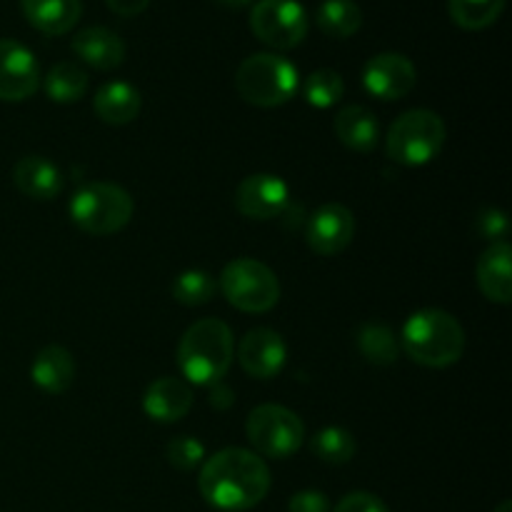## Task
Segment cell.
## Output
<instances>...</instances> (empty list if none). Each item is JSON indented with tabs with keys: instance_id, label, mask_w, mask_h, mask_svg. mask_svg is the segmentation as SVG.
Here are the masks:
<instances>
[{
	"instance_id": "obj_1",
	"label": "cell",
	"mask_w": 512,
	"mask_h": 512,
	"mask_svg": "<svg viewBox=\"0 0 512 512\" xmlns=\"http://www.w3.org/2000/svg\"><path fill=\"white\" fill-rule=\"evenodd\" d=\"M270 470L258 453L245 448L218 450L200 468L198 488L205 503L225 512L255 508L268 495Z\"/></svg>"
},
{
	"instance_id": "obj_2",
	"label": "cell",
	"mask_w": 512,
	"mask_h": 512,
	"mask_svg": "<svg viewBox=\"0 0 512 512\" xmlns=\"http://www.w3.org/2000/svg\"><path fill=\"white\" fill-rule=\"evenodd\" d=\"M233 365V330L218 318L190 325L178 345V368L190 383L215 385Z\"/></svg>"
},
{
	"instance_id": "obj_3",
	"label": "cell",
	"mask_w": 512,
	"mask_h": 512,
	"mask_svg": "<svg viewBox=\"0 0 512 512\" xmlns=\"http://www.w3.org/2000/svg\"><path fill=\"white\" fill-rule=\"evenodd\" d=\"M403 350L425 368H448L463 358L465 330L440 308L418 310L403 325Z\"/></svg>"
},
{
	"instance_id": "obj_4",
	"label": "cell",
	"mask_w": 512,
	"mask_h": 512,
	"mask_svg": "<svg viewBox=\"0 0 512 512\" xmlns=\"http://www.w3.org/2000/svg\"><path fill=\"white\" fill-rule=\"evenodd\" d=\"M298 68L278 53H255L240 63L235 90L255 108H278L298 93Z\"/></svg>"
},
{
	"instance_id": "obj_5",
	"label": "cell",
	"mask_w": 512,
	"mask_h": 512,
	"mask_svg": "<svg viewBox=\"0 0 512 512\" xmlns=\"http://www.w3.org/2000/svg\"><path fill=\"white\" fill-rule=\"evenodd\" d=\"M443 118L433 110L415 108L400 115L388 130L385 138V153L393 163L405 165V168H420L440 155L445 145Z\"/></svg>"
},
{
	"instance_id": "obj_6",
	"label": "cell",
	"mask_w": 512,
	"mask_h": 512,
	"mask_svg": "<svg viewBox=\"0 0 512 512\" xmlns=\"http://www.w3.org/2000/svg\"><path fill=\"white\" fill-rule=\"evenodd\" d=\"M70 220L83 233L103 238L123 230L133 218L135 203L125 188L115 183H88L70 198Z\"/></svg>"
},
{
	"instance_id": "obj_7",
	"label": "cell",
	"mask_w": 512,
	"mask_h": 512,
	"mask_svg": "<svg viewBox=\"0 0 512 512\" xmlns=\"http://www.w3.org/2000/svg\"><path fill=\"white\" fill-rule=\"evenodd\" d=\"M220 290L243 313H268L280 300L278 275L255 258H238L220 273Z\"/></svg>"
},
{
	"instance_id": "obj_8",
	"label": "cell",
	"mask_w": 512,
	"mask_h": 512,
	"mask_svg": "<svg viewBox=\"0 0 512 512\" xmlns=\"http://www.w3.org/2000/svg\"><path fill=\"white\" fill-rule=\"evenodd\" d=\"M245 435L253 445V453L263 455V458L285 460L303 448L305 425L293 410L265 403L248 415Z\"/></svg>"
},
{
	"instance_id": "obj_9",
	"label": "cell",
	"mask_w": 512,
	"mask_h": 512,
	"mask_svg": "<svg viewBox=\"0 0 512 512\" xmlns=\"http://www.w3.org/2000/svg\"><path fill=\"white\" fill-rule=\"evenodd\" d=\"M308 28V13L298 0H258L250 13V30L255 38L275 50L298 48Z\"/></svg>"
},
{
	"instance_id": "obj_10",
	"label": "cell",
	"mask_w": 512,
	"mask_h": 512,
	"mask_svg": "<svg viewBox=\"0 0 512 512\" xmlns=\"http://www.w3.org/2000/svg\"><path fill=\"white\" fill-rule=\"evenodd\" d=\"M235 210L250 220H273L290 208V188L280 175H248L235 188Z\"/></svg>"
},
{
	"instance_id": "obj_11",
	"label": "cell",
	"mask_w": 512,
	"mask_h": 512,
	"mask_svg": "<svg viewBox=\"0 0 512 512\" xmlns=\"http://www.w3.org/2000/svg\"><path fill=\"white\" fill-rule=\"evenodd\" d=\"M38 58L18 40H0V100L23 103L38 90Z\"/></svg>"
},
{
	"instance_id": "obj_12",
	"label": "cell",
	"mask_w": 512,
	"mask_h": 512,
	"mask_svg": "<svg viewBox=\"0 0 512 512\" xmlns=\"http://www.w3.org/2000/svg\"><path fill=\"white\" fill-rule=\"evenodd\" d=\"M355 215L340 203H325L305 223V243L318 255H338L353 243Z\"/></svg>"
},
{
	"instance_id": "obj_13",
	"label": "cell",
	"mask_w": 512,
	"mask_h": 512,
	"mask_svg": "<svg viewBox=\"0 0 512 512\" xmlns=\"http://www.w3.org/2000/svg\"><path fill=\"white\" fill-rule=\"evenodd\" d=\"M413 60L400 53H380L363 68V85L378 100H403L415 88Z\"/></svg>"
},
{
	"instance_id": "obj_14",
	"label": "cell",
	"mask_w": 512,
	"mask_h": 512,
	"mask_svg": "<svg viewBox=\"0 0 512 512\" xmlns=\"http://www.w3.org/2000/svg\"><path fill=\"white\" fill-rule=\"evenodd\" d=\"M238 360L250 378L270 380L283 370L288 360V345L283 335L270 328H255L240 340Z\"/></svg>"
},
{
	"instance_id": "obj_15",
	"label": "cell",
	"mask_w": 512,
	"mask_h": 512,
	"mask_svg": "<svg viewBox=\"0 0 512 512\" xmlns=\"http://www.w3.org/2000/svg\"><path fill=\"white\" fill-rule=\"evenodd\" d=\"M13 183L25 198L53 200L63 193L65 178L55 163L43 155H25L15 163Z\"/></svg>"
},
{
	"instance_id": "obj_16",
	"label": "cell",
	"mask_w": 512,
	"mask_h": 512,
	"mask_svg": "<svg viewBox=\"0 0 512 512\" xmlns=\"http://www.w3.org/2000/svg\"><path fill=\"white\" fill-rule=\"evenodd\" d=\"M478 285L493 303L508 305L512 300V250L508 240L490 245L478 260Z\"/></svg>"
},
{
	"instance_id": "obj_17",
	"label": "cell",
	"mask_w": 512,
	"mask_h": 512,
	"mask_svg": "<svg viewBox=\"0 0 512 512\" xmlns=\"http://www.w3.org/2000/svg\"><path fill=\"white\" fill-rule=\"evenodd\" d=\"M73 53L95 70H115L125 60V43L118 33L95 25L73 35Z\"/></svg>"
},
{
	"instance_id": "obj_18",
	"label": "cell",
	"mask_w": 512,
	"mask_h": 512,
	"mask_svg": "<svg viewBox=\"0 0 512 512\" xmlns=\"http://www.w3.org/2000/svg\"><path fill=\"white\" fill-rule=\"evenodd\" d=\"M193 408V393L178 378H158L143 398V410L158 423H178Z\"/></svg>"
},
{
	"instance_id": "obj_19",
	"label": "cell",
	"mask_w": 512,
	"mask_h": 512,
	"mask_svg": "<svg viewBox=\"0 0 512 512\" xmlns=\"http://www.w3.org/2000/svg\"><path fill=\"white\" fill-rule=\"evenodd\" d=\"M25 20L45 35H65L83 13V0H20Z\"/></svg>"
},
{
	"instance_id": "obj_20",
	"label": "cell",
	"mask_w": 512,
	"mask_h": 512,
	"mask_svg": "<svg viewBox=\"0 0 512 512\" xmlns=\"http://www.w3.org/2000/svg\"><path fill=\"white\" fill-rule=\"evenodd\" d=\"M30 378L43 393H65L75 380V360L70 350L63 345H45L30 365Z\"/></svg>"
},
{
	"instance_id": "obj_21",
	"label": "cell",
	"mask_w": 512,
	"mask_h": 512,
	"mask_svg": "<svg viewBox=\"0 0 512 512\" xmlns=\"http://www.w3.org/2000/svg\"><path fill=\"white\" fill-rule=\"evenodd\" d=\"M140 105H143V98H140L138 88L130 83H123V80L105 83L93 98L95 113L108 125L133 123L140 115Z\"/></svg>"
},
{
	"instance_id": "obj_22",
	"label": "cell",
	"mask_w": 512,
	"mask_h": 512,
	"mask_svg": "<svg viewBox=\"0 0 512 512\" xmlns=\"http://www.w3.org/2000/svg\"><path fill=\"white\" fill-rule=\"evenodd\" d=\"M335 135L345 148L355 153H370L380 140V128L375 113H370L363 105H348L335 115Z\"/></svg>"
},
{
	"instance_id": "obj_23",
	"label": "cell",
	"mask_w": 512,
	"mask_h": 512,
	"mask_svg": "<svg viewBox=\"0 0 512 512\" xmlns=\"http://www.w3.org/2000/svg\"><path fill=\"white\" fill-rule=\"evenodd\" d=\"M315 25L328 38L345 40L358 33L363 25V13L355 0H323L315 13Z\"/></svg>"
},
{
	"instance_id": "obj_24",
	"label": "cell",
	"mask_w": 512,
	"mask_h": 512,
	"mask_svg": "<svg viewBox=\"0 0 512 512\" xmlns=\"http://www.w3.org/2000/svg\"><path fill=\"white\" fill-rule=\"evenodd\" d=\"M45 95H48L53 103H78L80 98H85L88 93V73L80 68L78 63H70V60H63V63L53 65L48 70L43 80Z\"/></svg>"
},
{
	"instance_id": "obj_25",
	"label": "cell",
	"mask_w": 512,
	"mask_h": 512,
	"mask_svg": "<svg viewBox=\"0 0 512 512\" xmlns=\"http://www.w3.org/2000/svg\"><path fill=\"white\" fill-rule=\"evenodd\" d=\"M508 0H448L453 23L463 30H485L503 15Z\"/></svg>"
},
{
	"instance_id": "obj_26",
	"label": "cell",
	"mask_w": 512,
	"mask_h": 512,
	"mask_svg": "<svg viewBox=\"0 0 512 512\" xmlns=\"http://www.w3.org/2000/svg\"><path fill=\"white\" fill-rule=\"evenodd\" d=\"M358 350L373 365H393L398 360L400 345L393 330L380 323H365L358 333Z\"/></svg>"
},
{
	"instance_id": "obj_27",
	"label": "cell",
	"mask_w": 512,
	"mask_h": 512,
	"mask_svg": "<svg viewBox=\"0 0 512 512\" xmlns=\"http://www.w3.org/2000/svg\"><path fill=\"white\" fill-rule=\"evenodd\" d=\"M310 450H313L323 463L345 465L353 460L358 445H355L353 433H348L345 428H323L315 435L313 443H310Z\"/></svg>"
},
{
	"instance_id": "obj_28",
	"label": "cell",
	"mask_w": 512,
	"mask_h": 512,
	"mask_svg": "<svg viewBox=\"0 0 512 512\" xmlns=\"http://www.w3.org/2000/svg\"><path fill=\"white\" fill-rule=\"evenodd\" d=\"M303 95L313 108H333L340 98L345 95V80L338 70H315L308 75L303 85Z\"/></svg>"
},
{
	"instance_id": "obj_29",
	"label": "cell",
	"mask_w": 512,
	"mask_h": 512,
	"mask_svg": "<svg viewBox=\"0 0 512 512\" xmlns=\"http://www.w3.org/2000/svg\"><path fill=\"white\" fill-rule=\"evenodd\" d=\"M173 298L180 305H188V308H198L213 300L218 283H215L213 275H208L205 270H185L175 278L173 283Z\"/></svg>"
},
{
	"instance_id": "obj_30",
	"label": "cell",
	"mask_w": 512,
	"mask_h": 512,
	"mask_svg": "<svg viewBox=\"0 0 512 512\" xmlns=\"http://www.w3.org/2000/svg\"><path fill=\"white\" fill-rule=\"evenodd\" d=\"M168 460L173 468L188 473V470H195L205 463V445L190 435H178L168 443Z\"/></svg>"
},
{
	"instance_id": "obj_31",
	"label": "cell",
	"mask_w": 512,
	"mask_h": 512,
	"mask_svg": "<svg viewBox=\"0 0 512 512\" xmlns=\"http://www.w3.org/2000/svg\"><path fill=\"white\" fill-rule=\"evenodd\" d=\"M475 228H478V233L483 235L485 240L498 243V240H503L505 235H508V228H510L508 215L498 208H488L480 213L478 220H475Z\"/></svg>"
},
{
	"instance_id": "obj_32",
	"label": "cell",
	"mask_w": 512,
	"mask_h": 512,
	"mask_svg": "<svg viewBox=\"0 0 512 512\" xmlns=\"http://www.w3.org/2000/svg\"><path fill=\"white\" fill-rule=\"evenodd\" d=\"M333 512H390L388 505L373 493H348L338 505H335Z\"/></svg>"
},
{
	"instance_id": "obj_33",
	"label": "cell",
	"mask_w": 512,
	"mask_h": 512,
	"mask_svg": "<svg viewBox=\"0 0 512 512\" xmlns=\"http://www.w3.org/2000/svg\"><path fill=\"white\" fill-rule=\"evenodd\" d=\"M290 512H333L330 508L328 495L320 493V490H300L290 498L288 503Z\"/></svg>"
},
{
	"instance_id": "obj_34",
	"label": "cell",
	"mask_w": 512,
	"mask_h": 512,
	"mask_svg": "<svg viewBox=\"0 0 512 512\" xmlns=\"http://www.w3.org/2000/svg\"><path fill=\"white\" fill-rule=\"evenodd\" d=\"M105 5L115 15H120V18H135V15H140L148 8L150 0H105Z\"/></svg>"
},
{
	"instance_id": "obj_35",
	"label": "cell",
	"mask_w": 512,
	"mask_h": 512,
	"mask_svg": "<svg viewBox=\"0 0 512 512\" xmlns=\"http://www.w3.org/2000/svg\"><path fill=\"white\" fill-rule=\"evenodd\" d=\"M220 5H228V8H245V5H250L253 0H218Z\"/></svg>"
},
{
	"instance_id": "obj_36",
	"label": "cell",
	"mask_w": 512,
	"mask_h": 512,
	"mask_svg": "<svg viewBox=\"0 0 512 512\" xmlns=\"http://www.w3.org/2000/svg\"><path fill=\"white\" fill-rule=\"evenodd\" d=\"M495 512H512V503H510V500H503V503L495 508Z\"/></svg>"
}]
</instances>
